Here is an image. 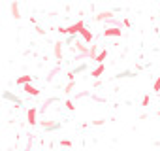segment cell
Wrapping results in <instances>:
<instances>
[{
  "mask_svg": "<svg viewBox=\"0 0 160 151\" xmlns=\"http://www.w3.org/2000/svg\"><path fill=\"white\" fill-rule=\"evenodd\" d=\"M98 53H100V51H98V47H96V45H91V47H89V57H91L92 60L96 59V55H98Z\"/></svg>",
  "mask_w": 160,
  "mask_h": 151,
  "instance_id": "17",
  "label": "cell"
},
{
  "mask_svg": "<svg viewBox=\"0 0 160 151\" xmlns=\"http://www.w3.org/2000/svg\"><path fill=\"white\" fill-rule=\"evenodd\" d=\"M2 98H4V100H12V102H13V104H15L17 108H21V106H23V100H21L19 96H15V95H12L10 91H4V95H2Z\"/></svg>",
  "mask_w": 160,
  "mask_h": 151,
  "instance_id": "6",
  "label": "cell"
},
{
  "mask_svg": "<svg viewBox=\"0 0 160 151\" xmlns=\"http://www.w3.org/2000/svg\"><path fill=\"white\" fill-rule=\"evenodd\" d=\"M60 145H62V147H70V145H72V140H68V138L64 140V138H62V140H60Z\"/></svg>",
  "mask_w": 160,
  "mask_h": 151,
  "instance_id": "23",
  "label": "cell"
},
{
  "mask_svg": "<svg viewBox=\"0 0 160 151\" xmlns=\"http://www.w3.org/2000/svg\"><path fill=\"white\" fill-rule=\"evenodd\" d=\"M42 127L45 130H58L60 128V125L58 123H53V121H42Z\"/></svg>",
  "mask_w": 160,
  "mask_h": 151,
  "instance_id": "12",
  "label": "cell"
},
{
  "mask_svg": "<svg viewBox=\"0 0 160 151\" xmlns=\"http://www.w3.org/2000/svg\"><path fill=\"white\" fill-rule=\"evenodd\" d=\"M134 72H130V70H124V72H119L117 76H115V80H122V78H134Z\"/></svg>",
  "mask_w": 160,
  "mask_h": 151,
  "instance_id": "15",
  "label": "cell"
},
{
  "mask_svg": "<svg viewBox=\"0 0 160 151\" xmlns=\"http://www.w3.org/2000/svg\"><path fill=\"white\" fill-rule=\"evenodd\" d=\"M15 83H17V85H27V83H32V76H28V74L19 76V78L15 80Z\"/></svg>",
  "mask_w": 160,
  "mask_h": 151,
  "instance_id": "11",
  "label": "cell"
},
{
  "mask_svg": "<svg viewBox=\"0 0 160 151\" xmlns=\"http://www.w3.org/2000/svg\"><path fill=\"white\" fill-rule=\"evenodd\" d=\"M23 91H25L27 95H30V96H38V95H40V89H38V87H34L32 83L23 85Z\"/></svg>",
  "mask_w": 160,
  "mask_h": 151,
  "instance_id": "8",
  "label": "cell"
},
{
  "mask_svg": "<svg viewBox=\"0 0 160 151\" xmlns=\"http://www.w3.org/2000/svg\"><path fill=\"white\" fill-rule=\"evenodd\" d=\"M58 70H60V68H55V70H53V72H51V74H49V76H47V78H45V80H47V81H51V80H53V78H55V76H57V74H58Z\"/></svg>",
  "mask_w": 160,
  "mask_h": 151,
  "instance_id": "22",
  "label": "cell"
},
{
  "mask_svg": "<svg viewBox=\"0 0 160 151\" xmlns=\"http://www.w3.org/2000/svg\"><path fill=\"white\" fill-rule=\"evenodd\" d=\"M53 102H58V98L57 96H53V98H47L43 104H42V108H40V112H45L47 108H49V104H53Z\"/></svg>",
  "mask_w": 160,
  "mask_h": 151,
  "instance_id": "16",
  "label": "cell"
},
{
  "mask_svg": "<svg viewBox=\"0 0 160 151\" xmlns=\"http://www.w3.org/2000/svg\"><path fill=\"white\" fill-rule=\"evenodd\" d=\"M104 72H106V64H96V68H92L91 76H92L94 80H98V78H100V76H102Z\"/></svg>",
  "mask_w": 160,
  "mask_h": 151,
  "instance_id": "9",
  "label": "cell"
},
{
  "mask_svg": "<svg viewBox=\"0 0 160 151\" xmlns=\"http://www.w3.org/2000/svg\"><path fill=\"white\" fill-rule=\"evenodd\" d=\"M85 70H87V62H81L79 66H75L73 70H70V72H68V81H73L75 74H79V72H85Z\"/></svg>",
  "mask_w": 160,
  "mask_h": 151,
  "instance_id": "5",
  "label": "cell"
},
{
  "mask_svg": "<svg viewBox=\"0 0 160 151\" xmlns=\"http://www.w3.org/2000/svg\"><path fill=\"white\" fill-rule=\"evenodd\" d=\"M64 106H66V110H68V112H73V110H75L73 100H66V102H64Z\"/></svg>",
  "mask_w": 160,
  "mask_h": 151,
  "instance_id": "18",
  "label": "cell"
},
{
  "mask_svg": "<svg viewBox=\"0 0 160 151\" xmlns=\"http://www.w3.org/2000/svg\"><path fill=\"white\" fill-rule=\"evenodd\" d=\"M79 36H68V40H66V44H73L75 40H77Z\"/></svg>",
  "mask_w": 160,
  "mask_h": 151,
  "instance_id": "25",
  "label": "cell"
},
{
  "mask_svg": "<svg viewBox=\"0 0 160 151\" xmlns=\"http://www.w3.org/2000/svg\"><path fill=\"white\" fill-rule=\"evenodd\" d=\"M94 21H113V10H106V12H100L98 15H94Z\"/></svg>",
  "mask_w": 160,
  "mask_h": 151,
  "instance_id": "4",
  "label": "cell"
},
{
  "mask_svg": "<svg viewBox=\"0 0 160 151\" xmlns=\"http://www.w3.org/2000/svg\"><path fill=\"white\" fill-rule=\"evenodd\" d=\"M10 10H12V17L17 21V19H21V12H19V4L17 2H12L10 4Z\"/></svg>",
  "mask_w": 160,
  "mask_h": 151,
  "instance_id": "10",
  "label": "cell"
},
{
  "mask_svg": "<svg viewBox=\"0 0 160 151\" xmlns=\"http://www.w3.org/2000/svg\"><path fill=\"white\" fill-rule=\"evenodd\" d=\"M122 27L130 29V27H132V21H130V19H122Z\"/></svg>",
  "mask_w": 160,
  "mask_h": 151,
  "instance_id": "24",
  "label": "cell"
},
{
  "mask_svg": "<svg viewBox=\"0 0 160 151\" xmlns=\"http://www.w3.org/2000/svg\"><path fill=\"white\" fill-rule=\"evenodd\" d=\"M62 45H64L62 42H55V59H58V60L62 59Z\"/></svg>",
  "mask_w": 160,
  "mask_h": 151,
  "instance_id": "14",
  "label": "cell"
},
{
  "mask_svg": "<svg viewBox=\"0 0 160 151\" xmlns=\"http://www.w3.org/2000/svg\"><path fill=\"white\" fill-rule=\"evenodd\" d=\"M83 29H85V21H83V19H79V21H75L73 25L66 27V34H68V36H79Z\"/></svg>",
  "mask_w": 160,
  "mask_h": 151,
  "instance_id": "1",
  "label": "cell"
},
{
  "mask_svg": "<svg viewBox=\"0 0 160 151\" xmlns=\"http://www.w3.org/2000/svg\"><path fill=\"white\" fill-rule=\"evenodd\" d=\"M79 36H81V40H83L85 44H91V42L94 40V34H92V32H91V30H89L87 27H85V29L81 30V34H79Z\"/></svg>",
  "mask_w": 160,
  "mask_h": 151,
  "instance_id": "7",
  "label": "cell"
},
{
  "mask_svg": "<svg viewBox=\"0 0 160 151\" xmlns=\"http://www.w3.org/2000/svg\"><path fill=\"white\" fill-rule=\"evenodd\" d=\"M152 91H154V93H160V76H158V78L154 80V85H152Z\"/></svg>",
  "mask_w": 160,
  "mask_h": 151,
  "instance_id": "19",
  "label": "cell"
},
{
  "mask_svg": "<svg viewBox=\"0 0 160 151\" xmlns=\"http://www.w3.org/2000/svg\"><path fill=\"white\" fill-rule=\"evenodd\" d=\"M73 85H75L73 81H68V85L64 87V93H66V95H70V93H72V89H73Z\"/></svg>",
  "mask_w": 160,
  "mask_h": 151,
  "instance_id": "20",
  "label": "cell"
},
{
  "mask_svg": "<svg viewBox=\"0 0 160 151\" xmlns=\"http://www.w3.org/2000/svg\"><path fill=\"white\" fill-rule=\"evenodd\" d=\"M58 32L60 34H66V27H58Z\"/></svg>",
  "mask_w": 160,
  "mask_h": 151,
  "instance_id": "26",
  "label": "cell"
},
{
  "mask_svg": "<svg viewBox=\"0 0 160 151\" xmlns=\"http://www.w3.org/2000/svg\"><path fill=\"white\" fill-rule=\"evenodd\" d=\"M38 108L36 106H32V108H28L27 110V123L30 125V127H34V125H38Z\"/></svg>",
  "mask_w": 160,
  "mask_h": 151,
  "instance_id": "2",
  "label": "cell"
},
{
  "mask_svg": "<svg viewBox=\"0 0 160 151\" xmlns=\"http://www.w3.org/2000/svg\"><path fill=\"white\" fill-rule=\"evenodd\" d=\"M154 115H156V117H160V110H158V112H156V113H154Z\"/></svg>",
  "mask_w": 160,
  "mask_h": 151,
  "instance_id": "27",
  "label": "cell"
},
{
  "mask_svg": "<svg viewBox=\"0 0 160 151\" xmlns=\"http://www.w3.org/2000/svg\"><path fill=\"white\" fill-rule=\"evenodd\" d=\"M102 36H106V38H121V36H122V30L117 29V27H108V29L102 32Z\"/></svg>",
  "mask_w": 160,
  "mask_h": 151,
  "instance_id": "3",
  "label": "cell"
},
{
  "mask_svg": "<svg viewBox=\"0 0 160 151\" xmlns=\"http://www.w3.org/2000/svg\"><path fill=\"white\" fill-rule=\"evenodd\" d=\"M149 104H151V96H149V95H145V96H143V100H141V106H143V108H147Z\"/></svg>",
  "mask_w": 160,
  "mask_h": 151,
  "instance_id": "21",
  "label": "cell"
},
{
  "mask_svg": "<svg viewBox=\"0 0 160 151\" xmlns=\"http://www.w3.org/2000/svg\"><path fill=\"white\" fill-rule=\"evenodd\" d=\"M108 59V49H102L98 55H96V59H94V62L96 64H104V60Z\"/></svg>",
  "mask_w": 160,
  "mask_h": 151,
  "instance_id": "13",
  "label": "cell"
}]
</instances>
